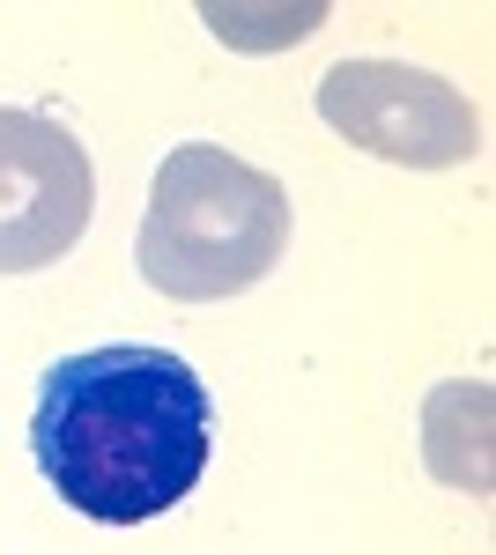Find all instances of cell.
I'll return each instance as SVG.
<instances>
[{
    "label": "cell",
    "mask_w": 496,
    "mask_h": 555,
    "mask_svg": "<svg viewBox=\"0 0 496 555\" xmlns=\"http://www.w3.org/2000/svg\"><path fill=\"white\" fill-rule=\"evenodd\" d=\"M30 452L67 512L97 526H141L201 489L215 452V400L201 371L170 348H82L44 371Z\"/></svg>",
    "instance_id": "6da1fadb"
},
{
    "label": "cell",
    "mask_w": 496,
    "mask_h": 555,
    "mask_svg": "<svg viewBox=\"0 0 496 555\" xmlns=\"http://www.w3.org/2000/svg\"><path fill=\"white\" fill-rule=\"evenodd\" d=\"M290 253V185L245 156L186 141L149 178V215L133 237L141 282L170 304H222L259 289Z\"/></svg>",
    "instance_id": "7a4b0ae2"
},
{
    "label": "cell",
    "mask_w": 496,
    "mask_h": 555,
    "mask_svg": "<svg viewBox=\"0 0 496 555\" xmlns=\"http://www.w3.org/2000/svg\"><path fill=\"white\" fill-rule=\"evenodd\" d=\"M319 119L348 149L400 171H459L482 156V112L445 75L408 60H341L319 75Z\"/></svg>",
    "instance_id": "3957f363"
},
{
    "label": "cell",
    "mask_w": 496,
    "mask_h": 555,
    "mask_svg": "<svg viewBox=\"0 0 496 555\" xmlns=\"http://www.w3.org/2000/svg\"><path fill=\"white\" fill-rule=\"evenodd\" d=\"M97 215L89 149L44 112H0V274H44Z\"/></svg>",
    "instance_id": "277c9868"
}]
</instances>
